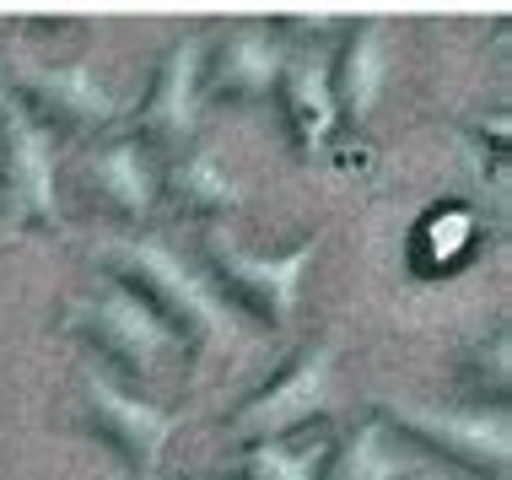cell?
<instances>
[{"mask_svg": "<svg viewBox=\"0 0 512 480\" xmlns=\"http://www.w3.org/2000/svg\"><path fill=\"white\" fill-rule=\"evenodd\" d=\"M103 259L114 265L119 281H130L135 292H146L151 303L162 308V319H168L184 340L195 335V340H211V346L232 340L227 303H221L211 286H205V276H195V270H189L168 243H157V238L103 243Z\"/></svg>", "mask_w": 512, "mask_h": 480, "instance_id": "cell-1", "label": "cell"}, {"mask_svg": "<svg viewBox=\"0 0 512 480\" xmlns=\"http://www.w3.org/2000/svg\"><path fill=\"white\" fill-rule=\"evenodd\" d=\"M168 184H173L178 205H184V211H200V216L238 211L243 205V184L232 178V168L211 152V146H195L184 162H173Z\"/></svg>", "mask_w": 512, "mask_h": 480, "instance_id": "cell-15", "label": "cell"}, {"mask_svg": "<svg viewBox=\"0 0 512 480\" xmlns=\"http://www.w3.org/2000/svg\"><path fill=\"white\" fill-rule=\"evenodd\" d=\"M17 87L27 92V98H17V103L44 130H54V125L98 130V125H114L119 119V98L103 87L87 60H54V65L22 60L17 65Z\"/></svg>", "mask_w": 512, "mask_h": 480, "instance_id": "cell-6", "label": "cell"}, {"mask_svg": "<svg viewBox=\"0 0 512 480\" xmlns=\"http://www.w3.org/2000/svg\"><path fill=\"white\" fill-rule=\"evenodd\" d=\"M11 103H17V98H11V81H6V49H0V119L11 114Z\"/></svg>", "mask_w": 512, "mask_h": 480, "instance_id": "cell-18", "label": "cell"}, {"mask_svg": "<svg viewBox=\"0 0 512 480\" xmlns=\"http://www.w3.org/2000/svg\"><path fill=\"white\" fill-rule=\"evenodd\" d=\"M27 227H60L54 195V130H44L22 103L0 119V249Z\"/></svg>", "mask_w": 512, "mask_h": 480, "instance_id": "cell-3", "label": "cell"}, {"mask_svg": "<svg viewBox=\"0 0 512 480\" xmlns=\"http://www.w3.org/2000/svg\"><path fill=\"white\" fill-rule=\"evenodd\" d=\"M389 27L383 22H362L351 33V44L340 49V65L329 71V87H335V114H345L351 125L372 119L383 87H389Z\"/></svg>", "mask_w": 512, "mask_h": 480, "instance_id": "cell-12", "label": "cell"}, {"mask_svg": "<svg viewBox=\"0 0 512 480\" xmlns=\"http://www.w3.org/2000/svg\"><path fill=\"white\" fill-rule=\"evenodd\" d=\"M81 178H87L119 216H130V222H146L151 205H157V189H162L157 162H151L141 135H114L98 152H87L81 157Z\"/></svg>", "mask_w": 512, "mask_h": 480, "instance_id": "cell-11", "label": "cell"}, {"mask_svg": "<svg viewBox=\"0 0 512 480\" xmlns=\"http://www.w3.org/2000/svg\"><path fill=\"white\" fill-rule=\"evenodd\" d=\"M281 98H286V119L302 152H318L335 130V87H329V60L324 54H292L281 76Z\"/></svg>", "mask_w": 512, "mask_h": 480, "instance_id": "cell-13", "label": "cell"}, {"mask_svg": "<svg viewBox=\"0 0 512 480\" xmlns=\"http://www.w3.org/2000/svg\"><path fill=\"white\" fill-rule=\"evenodd\" d=\"M383 416L399 421L405 432L426 437L442 454L475 464V470H507L512 459V421L507 405H410V400H383Z\"/></svg>", "mask_w": 512, "mask_h": 480, "instance_id": "cell-5", "label": "cell"}, {"mask_svg": "<svg viewBox=\"0 0 512 480\" xmlns=\"http://www.w3.org/2000/svg\"><path fill=\"white\" fill-rule=\"evenodd\" d=\"M421 232H426V243H432V265H448V259L475 238V216H469L464 205H448V211H437Z\"/></svg>", "mask_w": 512, "mask_h": 480, "instance_id": "cell-17", "label": "cell"}, {"mask_svg": "<svg viewBox=\"0 0 512 480\" xmlns=\"http://www.w3.org/2000/svg\"><path fill=\"white\" fill-rule=\"evenodd\" d=\"M65 324H71L76 335H87L98 351L119 356V362L141 378L157 373L168 356L184 351V335L162 319V308L119 276H108L92 297H76L71 313H65Z\"/></svg>", "mask_w": 512, "mask_h": 480, "instance_id": "cell-2", "label": "cell"}, {"mask_svg": "<svg viewBox=\"0 0 512 480\" xmlns=\"http://www.w3.org/2000/svg\"><path fill=\"white\" fill-rule=\"evenodd\" d=\"M205 254H211V265L221 270V281H227L248 308H259L265 319L286 324V319H292V308H297L302 276H308V265L318 259V238L297 243V249L281 254V259H259V254H248L238 238H227V227H211V232H205Z\"/></svg>", "mask_w": 512, "mask_h": 480, "instance_id": "cell-7", "label": "cell"}, {"mask_svg": "<svg viewBox=\"0 0 512 480\" xmlns=\"http://www.w3.org/2000/svg\"><path fill=\"white\" fill-rule=\"evenodd\" d=\"M87 410H92V421H98V432L141 475H157V464H162V454H168L173 432L184 427L178 410H162V405L141 400V394L119 389L108 373H87Z\"/></svg>", "mask_w": 512, "mask_h": 480, "instance_id": "cell-8", "label": "cell"}, {"mask_svg": "<svg viewBox=\"0 0 512 480\" xmlns=\"http://www.w3.org/2000/svg\"><path fill=\"white\" fill-rule=\"evenodd\" d=\"M200 114H205V33H184L157 71V87L141 108V130L162 146H178L195 141Z\"/></svg>", "mask_w": 512, "mask_h": 480, "instance_id": "cell-9", "label": "cell"}, {"mask_svg": "<svg viewBox=\"0 0 512 480\" xmlns=\"http://www.w3.org/2000/svg\"><path fill=\"white\" fill-rule=\"evenodd\" d=\"M410 470H415V454L399 448L389 421H362L324 454V475L318 480H399Z\"/></svg>", "mask_w": 512, "mask_h": 480, "instance_id": "cell-14", "label": "cell"}, {"mask_svg": "<svg viewBox=\"0 0 512 480\" xmlns=\"http://www.w3.org/2000/svg\"><path fill=\"white\" fill-rule=\"evenodd\" d=\"M286 60L292 54H286L281 33H270L259 22H243L221 38L216 54H205V87L232 103H265L270 92H281Z\"/></svg>", "mask_w": 512, "mask_h": 480, "instance_id": "cell-10", "label": "cell"}, {"mask_svg": "<svg viewBox=\"0 0 512 480\" xmlns=\"http://www.w3.org/2000/svg\"><path fill=\"white\" fill-rule=\"evenodd\" d=\"M329 394H335V340H318V346H308L281 378L265 383V389L232 416V432L248 437V443L286 437V432L308 427L313 416H324Z\"/></svg>", "mask_w": 512, "mask_h": 480, "instance_id": "cell-4", "label": "cell"}, {"mask_svg": "<svg viewBox=\"0 0 512 480\" xmlns=\"http://www.w3.org/2000/svg\"><path fill=\"white\" fill-rule=\"evenodd\" d=\"M324 454L329 448H308V443H281V437H270V443H254L243 454V480H318L324 475Z\"/></svg>", "mask_w": 512, "mask_h": 480, "instance_id": "cell-16", "label": "cell"}]
</instances>
